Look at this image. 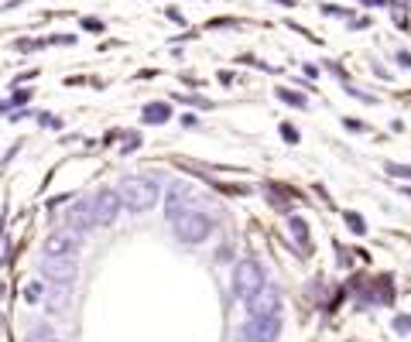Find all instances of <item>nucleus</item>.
Segmentation results:
<instances>
[{
	"label": "nucleus",
	"mask_w": 411,
	"mask_h": 342,
	"mask_svg": "<svg viewBox=\"0 0 411 342\" xmlns=\"http://www.w3.org/2000/svg\"><path fill=\"white\" fill-rule=\"evenodd\" d=\"M45 254H52V256H76V254H79V233H76L72 226L55 230V233L48 237V243H45Z\"/></svg>",
	"instance_id": "1a4fd4ad"
},
{
	"label": "nucleus",
	"mask_w": 411,
	"mask_h": 342,
	"mask_svg": "<svg viewBox=\"0 0 411 342\" xmlns=\"http://www.w3.org/2000/svg\"><path fill=\"white\" fill-rule=\"evenodd\" d=\"M196 199H199V192H196L189 181H172V185H168V192H165V212L175 219V216H182V212L196 209Z\"/></svg>",
	"instance_id": "20e7f679"
},
{
	"label": "nucleus",
	"mask_w": 411,
	"mask_h": 342,
	"mask_svg": "<svg viewBox=\"0 0 411 342\" xmlns=\"http://www.w3.org/2000/svg\"><path fill=\"white\" fill-rule=\"evenodd\" d=\"M274 3H281V7H292V0H274Z\"/></svg>",
	"instance_id": "b1692460"
},
{
	"label": "nucleus",
	"mask_w": 411,
	"mask_h": 342,
	"mask_svg": "<svg viewBox=\"0 0 411 342\" xmlns=\"http://www.w3.org/2000/svg\"><path fill=\"white\" fill-rule=\"evenodd\" d=\"M66 223H69L76 233H90V230L97 226V202H93V199H79L76 205H69Z\"/></svg>",
	"instance_id": "6e6552de"
},
{
	"label": "nucleus",
	"mask_w": 411,
	"mask_h": 342,
	"mask_svg": "<svg viewBox=\"0 0 411 342\" xmlns=\"http://www.w3.org/2000/svg\"><path fill=\"white\" fill-rule=\"evenodd\" d=\"M172 117V106L168 103H148L144 106V123H165Z\"/></svg>",
	"instance_id": "9b49d317"
},
{
	"label": "nucleus",
	"mask_w": 411,
	"mask_h": 342,
	"mask_svg": "<svg viewBox=\"0 0 411 342\" xmlns=\"http://www.w3.org/2000/svg\"><path fill=\"white\" fill-rule=\"evenodd\" d=\"M398 62H401L405 69H411V52H398Z\"/></svg>",
	"instance_id": "4be33fe9"
},
{
	"label": "nucleus",
	"mask_w": 411,
	"mask_h": 342,
	"mask_svg": "<svg viewBox=\"0 0 411 342\" xmlns=\"http://www.w3.org/2000/svg\"><path fill=\"white\" fill-rule=\"evenodd\" d=\"M264 284H268V281H264V270H261L257 260H240V263L233 267V294H237L240 301H250Z\"/></svg>",
	"instance_id": "f03ea898"
},
{
	"label": "nucleus",
	"mask_w": 411,
	"mask_h": 342,
	"mask_svg": "<svg viewBox=\"0 0 411 342\" xmlns=\"http://www.w3.org/2000/svg\"><path fill=\"white\" fill-rule=\"evenodd\" d=\"M346 223H350V230H353V233H363V230H367V226H363V219H360L357 212H346Z\"/></svg>",
	"instance_id": "dca6fc26"
},
{
	"label": "nucleus",
	"mask_w": 411,
	"mask_h": 342,
	"mask_svg": "<svg viewBox=\"0 0 411 342\" xmlns=\"http://www.w3.org/2000/svg\"><path fill=\"white\" fill-rule=\"evenodd\" d=\"M408 7H411V0H391V10H394V21H398L401 28L408 24V14H405Z\"/></svg>",
	"instance_id": "f8f14e48"
},
{
	"label": "nucleus",
	"mask_w": 411,
	"mask_h": 342,
	"mask_svg": "<svg viewBox=\"0 0 411 342\" xmlns=\"http://www.w3.org/2000/svg\"><path fill=\"white\" fill-rule=\"evenodd\" d=\"M281 332V315H268V319H250L240 325V342H274Z\"/></svg>",
	"instance_id": "39448f33"
},
{
	"label": "nucleus",
	"mask_w": 411,
	"mask_h": 342,
	"mask_svg": "<svg viewBox=\"0 0 411 342\" xmlns=\"http://www.w3.org/2000/svg\"><path fill=\"white\" fill-rule=\"evenodd\" d=\"M394 329H398V332H411V319L408 315H398V319H394Z\"/></svg>",
	"instance_id": "6ab92c4d"
},
{
	"label": "nucleus",
	"mask_w": 411,
	"mask_h": 342,
	"mask_svg": "<svg viewBox=\"0 0 411 342\" xmlns=\"http://www.w3.org/2000/svg\"><path fill=\"white\" fill-rule=\"evenodd\" d=\"M278 96H281L285 103L299 106V110H305V106H308V99H305V96H299V92H292V89H278Z\"/></svg>",
	"instance_id": "ddd939ff"
},
{
	"label": "nucleus",
	"mask_w": 411,
	"mask_h": 342,
	"mask_svg": "<svg viewBox=\"0 0 411 342\" xmlns=\"http://www.w3.org/2000/svg\"><path fill=\"white\" fill-rule=\"evenodd\" d=\"M363 3H367V7H381L384 0H363Z\"/></svg>",
	"instance_id": "5701e85b"
},
{
	"label": "nucleus",
	"mask_w": 411,
	"mask_h": 342,
	"mask_svg": "<svg viewBox=\"0 0 411 342\" xmlns=\"http://www.w3.org/2000/svg\"><path fill=\"white\" fill-rule=\"evenodd\" d=\"M117 192H120V199H123V209H130V212H148V209H154L158 199H161L158 181H154V178H144V174L123 178Z\"/></svg>",
	"instance_id": "f257e3e1"
},
{
	"label": "nucleus",
	"mask_w": 411,
	"mask_h": 342,
	"mask_svg": "<svg viewBox=\"0 0 411 342\" xmlns=\"http://www.w3.org/2000/svg\"><path fill=\"white\" fill-rule=\"evenodd\" d=\"M292 233H295V240H299V243H308V226H305V219H299V216H295V219H292Z\"/></svg>",
	"instance_id": "2eb2a0df"
},
{
	"label": "nucleus",
	"mask_w": 411,
	"mask_h": 342,
	"mask_svg": "<svg viewBox=\"0 0 411 342\" xmlns=\"http://www.w3.org/2000/svg\"><path fill=\"white\" fill-rule=\"evenodd\" d=\"M172 223H175V237L182 243H203L206 237L212 233V219L206 212H199V209H189V212L175 216Z\"/></svg>",
	"instance_id": "7ed1b4c3"
},
{
	"label": "nucleus",
	"mask_w": 411,
	"mask_h": 342,
	"mask_svg": "<svg viewBox=\"0 0 411 342\" xmlns=\"http://www.w3.org/2000/svg\"><path fill=\"white\" fill-rule=\"evenodd\" d=\"M93 202H97V226H113V219H117V216H120V209H123L120 192L106 188V192H100Z\"/></svg>",
	"instance_id": "9d476101"
},
{
	"label": "nucleus",
	"mask_w": 411,
	"mask_h": 342,
	"mask_svg": "<svg viewBox=\"0 0 411 342\" xmlns=\"http://www.w3.org/2000/svg\"><path fill=\"white\" fill-rule=\"evenodd\" d=\"M24 99H31V89H21V92H14L10 99H3V113H10L17 103H24Z\"/></svg>",
	"instance_id": "4468645a"
},
{
	"label": "nucleus",
	"mask_w": 411,
	"mask_h": 342,
	"mask_svg": "<svg viewBox=\"0 0 411 342\" xmlns=\"http://www.w3.org/2000/svg\"><path fill=\"white\" fill-rule=\"evenodd\" d=\"M41 274L52 281V284H72L76 277V256H41Z\"/></svg>",
	"instance_id": "423d86ee"
},
{
	"label": "nucleus",
	"mask_w": 411,
	"mask_h": 342,
	"mask_svg": "<svg viewBox=\"0 0 411 342\" xmlns=\"http://www.w3.org/2000/svg\"><path fill=\"white\" fill-rule=\"evenodd\" d=\"M278 308H281V294H278V288H271V284H264L250 301H247V312H250V319H268V315H278Z\"/></svg>",
	"instance_id": "0eeeda50"
},
{
	"label": "nucleus",
	"mask_w": 411,
	"mask_h": 342,
	"mask_svg": "<svg viewBox=\"0 0 411 342\" xmlns=\"http://www.w3.org/2000/svg\"><path fill=\"white\" fill-rule=\"evenodd\" d=\"M38 294H41V288H38V284H34V288H28V291H24V298H28V301H38Z\"/></svg>",
	"instance_id": "412c9836"
},
{
	"label": "nucleus",
	"mask_w": 411,
	"mask_h": 342,
	"mask_svg": "<svg viewBox=\"0 0 411 342\" xmlns=\"http://www.w3.org/2000/svg\"><path fill=\"white\" fill-rule=\"evenodd\" d=\"M31 342H62V339H55L52 332H38V336H34V339H31Z\"/></svg>",
	"instance_id": "aec40b11"
},
{
	"label": "nucleus",
	"mask_w": 411,
	"mask_h": 342,
	"mask_svg": "<svg viewBox=\"0 0 411 342\" xmlns=\"http://www.w3.org/2000/svg\"><path fill=\"white\" fill-rule=\"evenodd\" d=\"M388 174H394V178H411V168H405V165H388Z\"/></svg>",
	"instance_id": "f3484780"
},
{
	"label": "nucleus",
	"mask_w": 411,
	"mask_h": 342,
	"mask_svg": "<svg viewBox=\"0 0 411 342\" xmlns=\"http://www.w3.org/2000/svg\"><path fill=\"white\" fill-rule=\"evenodd\" d=\"M281 134H285V141H288V144H299V130H295L292 123H285V127H281Z\"/></svg>",
	"instance_id": "a211bd4d"
}]
</instances>
